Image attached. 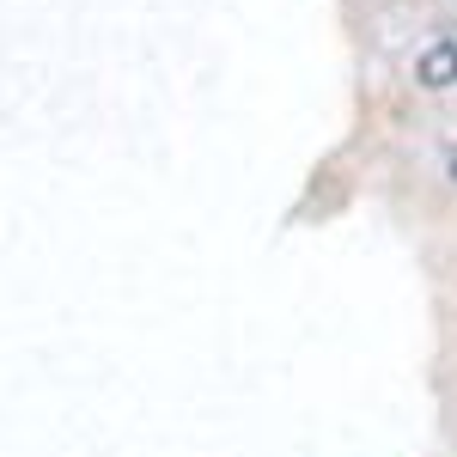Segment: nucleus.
Returning a JSON list of instances; mask_svg holds the SVG:
<instances>
[{"label":"nucleus","mask_w":457,"mask_h":457,"mask_svg":"<svg viewBox=\"0 0 457 457\" xmlns=\"http://www.w3.org/2000/svg\"><path fill=\"white\" fill-rule=\"evenodd\" d=\"M452 177H457V159H452Z\"/></svg>","instance_id":"nucleus-2"},{"label":"nucleus","mask_w":457,"mask_h":457,"mask_svg":"<svg viewBox=\"0 0 457 457\" xmlns=\"http://www.w3.org/2000/svg\"><path fill=\"white\" fill-rule=\"evenodd\" d=\"M415 73H421V86H433V92H439V86H457V37L452 43H433Z\"/></svg>","instance_id":"nucleus-1"}]
</instances>
